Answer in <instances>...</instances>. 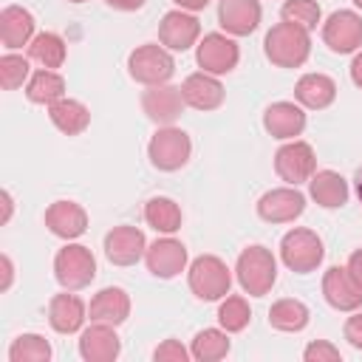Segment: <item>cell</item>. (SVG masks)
I'll return each mask as SVG.
<instances>
[{"instance_id":"obj_34","label":"cell","mask_w":362,"mask_h":362,"mask_svg":"<svg viewBox=\"0 0 362 362\" xmlns=\"http://www.w3.org/2000/svg\"><path fill=\"white\" fill-rule=\"evenodd\" d=\"M249 320H252V311L243 297H223V303L218 305V322L226 334L243 331L249 325Z\"/></svg>"},{"instance_id":"obj_20","label":"cell","mask_w":362,"mask_h":362,"mask_svg":"<svg viewBox=\"0 0 362 362\" xmlns=\"http://www.w3.org/2000/svg\"><path fill=\"white\" fill-rule=\"evenodd\" d=\"M263 127L272 139L288 141V139H294L305 130V113L294 102H274L263 113Z\"/></svg>"},{"instance_id":"obj_30","label":"cell","mask_w":362,"mask_h":362,"mask_svg":"<svg viewBox=\"0 0 362 362\" xmlns=\"http://www.w3.org/2000/svg\"><path fill=\"white\" fill-rule=\"evenodd\" d=\"M65 40L59 37V34H54V31H42V34H37L31 42H28V59H34V62H40L42 68H62V62H65Z\"/></svg>"},{"instance_id":"obj_9","label":"cell","mask_w":362,"mask_h":362,"mask_svg":"<svg viewBox=\"0 0 362 362\" xmlns=\"http://www.w3.org/2000/svg\"><path fill=\"white\" fill-rule=\"evenodd\" d=\"M195 59H198V65H201L206 74L221 76V74L235 71V65H238V59H240V48H238V42H235L232 37L212 31V34H204V40L198 42Z\"/></svg>"},{"instance_id":"obj_32","label":"cell","mask_w":362,"mask_h":362,"mask_svg":"<svg viewBox=\"0 0 362 362\" xmlns=\"http://www.w3.org/2000/svg\"><path fill=\"white\" fill-rule=\"evenodd\" d=\"M189 354L198 362H218V359H223L229 354V337H226V331H221V328H204V331H198L195 339H192V345H189Z\"/></svg>"},{"instance_id":"obj_45","label":"cell","mask_w":362,"mask_h":362,"mask_svg":"<svg viewBox=\"0 0 362 362\" xmlns=\"http://www.w3.org/2000/svg\"><path fill=\"white\" fill-rule=\"evenodd\" d=\"M0 198H3V218H0V221L6 223V221L11 218V195H8L6 189H3V195H0Z\"/></svg>"},{"instance_id":"obj_41","label":"cell","mask_w":362,"mask_h":362,"mask_svg":"<svg viewBox=\"0 0 362 362\" xmlns=\"http://www.w3.org/2000/svg\"><path fill=\"white\" fill-rule=\"evenodd\" d=\"M0 266H3V283H0V291H8V286H11V277H14V266H11V257H8V255H3V257H0Z\"/></svg>"},{"instance_id":"obj_24","label":"cell","mask_w":362,"mask_h":362,"mask_svg":"<svg viewBox=\"0 0 362 362\" xmlns=\"http://www.w3.org/2000/svg\"><path fill=\"white\" fill-rule=\"evenodd\" d=\"M34 14L23 6H6L0 11V40L6 48H23L34 40Z\"/></svg>"},{"instance_id":"obj_26","label":"cell","mask_w":362,"mask_h":362,"mask_svg":"<svg viewBox=\"0 0 362 362\" xmlns=\"http://www.w3.org/2000/svg\"><path fill=\"white\" fill-rule=\"evenodd\" d=\"M308 192L325 209H339L348 204V181L334 170H317L308 181Z\"/></svg>"},{"instance_id":"obj_48","label":"cell","mask_w":362,"mask_h":362,"mask_svg":"<svg viewBox=\"0 0 362 362\" xmlns=\"http://www.w3.org/2000/svg\"><path fill=\"white\" fill-rule=\"evenodd\" d=\"M68 3H85V0H68Z\"/></svg>"},{"instance_id":"obj_44","label":"cell","mask_w":362,"mask_h":362,"mask_svg":"<svg viewBox=\"0 0 362 362\" xmlns=\"http://www.w3.org/2000/svg\"><path fill=\"white\" fill-rule=\"evenodd\" d=\"M175 6H181L184 11H201V8H206L209 6V0H173Z\"/></svg>"},{"instance_id":"obj_18","label":"cell","mask_w":362,"mask_h":362,"mask_svg":"<svg viewBox=\"0 0 362 362\" xmlns=\"http://www.w3.org/2000/svg\"><path fill=\"white\" fill-rule=\"evenodd\" d=\"M122 351V342L107 322H93L79 334V356L85 362H113Z\"/></svg>"},{"instance_id":"obj_16","label":"cell","mask_w":362,"mask_h":362,"mask_svg":"<svg viewBox=\"0 0 362 362\" xmlns=\"http://www.w3.org/2000/svg\"><path fill=\"white\" fill-rule=\"evenodd\" d=\"M198 34H201L198 17L187 14L184 8L167 11L161 17V23H158V40L170 51H187V48H192L195 40H198Z\"/></svg>"},{"instance_id":"obj_22","label":"cell","mask_w":362,"mask_h":362,"mask_svg":"<svg viewBox=\"0 0 362 362\" xmlns=\"http://www.w3.org/2000/svg\"><path fill=\"white\" fill-rule=\"evenodd\" d=\"M90 322H107V325H122L130 317V297L124 288L119 286H107L102 291L93 294L90 305H88Z\"/></svg>"},{"instance_id":"obj_10","label":"cell","mask_w":362,"mask_h":362,"mask_svg":"<svg viewBox=\"0 0 362 362\" xmlns=\"http://www.w3.org/2000/svg\"><path fill=\"white\" fill-rule=\"evenodd\" d=\"M305 209V195L297 187H277L260 195L257 201V215L266 223H288L300 218Z\"/></svg>"},{"instance_id":"obj_4","label":"cell","mask_w":362,"mask_h":362,"mask_svg":"<svg viewBox=\"0 0 362 362\" xmlns=\"http://www.w3.org/2000/svg\"><path fill=\"white\" fill-rule=\"evenodd\" d=\"M189 153H192V141L189 136L181 130V127H158L147 144V156H150V164L161 173H175L181 170L187 161H189Z\"/></svg>"},{"instance_id":"obj_6","label":"cell","mask_w":362,"mask_h":362,"mask_svg":"<svg viewBox=\"0 0 362 362\" xmlns=\"http://www.w3.org/2000/svg\"><path fill=\"white\" fill-rule=\"evenodd\" d=\"M322 257H325L322 240H320V235L311 232V229L297 226V229L286 232L283 240H280V260H283L291 272H297V274L314 272V269L322 263Z\"/></svg>"},{"instance_id":"obj_28","label":"cell","mask_w":362,"mask_h":362,"mask_svg":"<svg viewBox=\"0 0 362 362\" xmlns=\"http://www.w3.org/2000/svg\"><path fill=\"white\" fill-rule=\"evenodd\" d=\"M25 96L34 105H54V102H59L65 96V79L51 68H40L37 74L28 76Z\"/></svg>"},{"instance_id":"obj_8","label":"cell","mask_w":362,"mask_h":362,"mask_svg":"<svg viewBox=\"0 0 362 362\" xmlns=\"http://www.w3.org/2000/svg\"><path fill=\"white\" fill-rule=\"evenodd\" d=\"M274 173L288 184L297 187L303 181H311V175L317 173V156L314 147L308 141H286L277 153H274Z\"/></svg>"},{"instance_id":"obj_23","label":"cell","mask_w":362,"mask_h":362,"mask_svg":"<svg viewBox=\"0 0 362 362\" xmlns=\"http://www.w3.org/2000/svg\"><path fill=\"white\" fill-rule=\"evenodd\" d=\"M85 314H88L85 303L71 291L54 294L48 303V322L57 334H76L85 325Z\"/></svg>"},{"instance_id":"obj_47","label":"cell","mask_w":362,"mask_h":362,"mask_svg":"<svg viewBox=\"0 0 362 362\" xmlns=\"http://www.w3.org/2000/svg\"><path fill=\"white\" fill-rule=\"evenodd\" d=\"M354 3H356V8H362V0H354Z\"/></svg>"},{"instance_id":"obj_40","label":"cell","mask_w":362,"mask_h":362,"mask_svg":"<svg viewBox=\"0 0 362 362\" xmlns=\"http://www.w3.org/2000/svg\"><path fill=\"white\" fill-rule=\"evenodd\" d=\"M348 272H351V277L356 280V286L362 288V249H356V252L348 257Z\"/></svg>"},{"instance_id":"obj_14","label":"cell","mask_w":362,"mask_h":362,"mask_svg":"<svg viewBox=\"0 0 362 362\" xmlns=\"http://www.w3.org/2000/svg\"><path fill=\"white\" fill-rule=\"evenodd\" d=\"M322 297L337 311H356L362 305V288L351 277L348 266H331L322 274Z\"/></svg>"},{"instance_id":"obj_19","label":"cell","mask_w":362,"mask_h":362,"mask_svg":"<svg viewBox=\"0 0 362 362\" xmlns=\"http://www.w3.org/2000/svg\"><path fill=\"white\" fill-rule=\"evenodd\" d=\"M45 226L62 240H74L88 229V212L76 201H54L45 209Z\"/></svg>"},{"instance_id":"obj_5","label":"cell","mask_w":362,"mask_h":362,"mask_svg":"<svg viewBox=\"0 0 362 362\" xmlns=\"http://www.w3.org/2000/svg\"><path fill=\"white\" fill-rule=\"evenodd\" d=\"M54 277L65 291H79L96 277V260L88 246L68 243L54 257Z\"/></svg>"},{"instance_id":"obj_2","label":"cell","mask_w":362,"mask_h":362,"mask_svg":"<svg viewBox=\"0 0 362 362\" xmlns=\"http://www.w3.org/2000/svg\"><path fill=\"white\" fill-rule=\"evenodd\" d=\"M238 283L249 297H263L277 280V260L266 246H249L240 252L235 266Z\"/></svg>"},{"instance_id":"obj_12","label":"cell","mask_w":362,"mask_h":362,"mask_svg":"<svg viewBox=\"0 0 362 362\" xmlns=\"http://www.w3.org/2000/svg\"><path fill=\"white\" fill-rule=\"evenodd\" d=\"M184 93H181V88H173V85H150L144 93H141V110L147 113V119L150 122H156V124H161V127H167V124H173L178 116H181V110H184Z\"/></svg>"},{"instance_id":"obj_42","label":"cell","mask_w":362,"mask_h":362,"mask_svg":"<svg viewBox=\"0 0 362 362\" xmlns=\"http://www.w3.org/2000/svg\"><path fill=\"white\" fill-rule=\"evenodd\" d=\"M110 8H116V11H136V8H141L147 0H105Z\"/></svg>"},{"instance_id":"obj_31","label":"cell","mask_w":362,"mask_h":362,"mask_svg":"<svg viewBox=\"0 0 362 362\" xmlns=\"http://www.w3.org/2000/svg\"><path fill=\"white\" fill-rule=\"evenodd\" d=\"M144 221L156 229V232H164V235H173L181 229V206L173 201V198H150L147 206H144Z\"/></svg>"},{"instance_id":"obj_37","label":"cell","mask_w":362,"mask_h":362,"mask_svg":"<svg viewBox=\"0 0 362 362\" xmlns=\"http://www.w3.org/2000/svg\"><path fill=\"white\" fill-rule=\"evenodd\" d=\"M303 359H305V362H342V354H339V348H334L331 342L317 339V342L305 345Z\"/></svg>"},{"instance_id":"obj_1","label":"cell","mask_w":362,"mask_h":362,"mask_svg":"<svg viewBox=\"0 0 362 362\" xmlns=\"http://www.w3.org/2000/svg\"><path fill=\"white\" fill-rule=\"evenodd\" d=\"M263 51L277 68H300L311 54V37L294 23H277L263 37Z\"/></svg>"},{"instance_id":"obj_38","label":"cell","mask_w":362,"mask_h":362,"mask_svg":"<svg viewBox=\"0 0 362 362\" xmlns=\"http://www.w3.org/2000/svg\"><path fill=\"white\" fill-rule=\"evenodd\" d=\"M192 354L178 342V339H164L156 351H153V359L156 362H187Z\"/></svg>"},{"instance_id":"obj_43","label":"cell","mask_w":362,"mask_h":362,"mask_svg":"<svg viewBox=\"0 0 362 362\" xmlns=\"http://www.w3.org/2000/svg\"><path fill=\"white\" fill-rule=\"evenodd\" d=\"M351 79H354V85L356 88H362V51L354 57V62H351Z\"/></svg>"},{"instance_id":"obj_46","label":"cell","mask_w":362,"mask_h":362,"mask_svg":"<svg viewBox=\"0 0 362 362\" xmlns=\"http://www.w3.org/2000/svg\"><path fill=\"white\" fill-rule=\"evenodd\" d=\"M354 184H356V195H359V204H362V167L356 170V175H354Z\"/></svg>"},{"instance_id":"obj_21","label":"cell","mask_w":362,"mask_h":362,"mask_svg":"<svg viewBox=\"0 0 362 362\" xmlns=\"http://www.w3.org/2000/svg\"><path fill=\"white\" fill-rule=\"evenodd\" d=\"M181 93H184V102L195 110H215L223 105V85L218 82L215 74H206V71L189 74L181 85Z\"/></svg>"},{"instance_id":"obj_17","label":"cell","mask_w":362,"mask_h":362,"mask_svg":"<svg viewBox=\"0 0 362 362\" xmlns=\"http://www.w3.org/2000/svg\"><path fill=\"white\" fill-rule=\"evenodd\" d=\"M260 3L257 0H221L218 3V23L232 37H249L260 25Z\"/></svg>"},{"instance_id":"obj_27","label":"cell","mask_w":362,"mask_h":362,"mask_svg":"<svg viewBox=\"0 0 362 362\" xmlns=\"http://www.w3.org/2000/svg\"><path fill=\"white\" fill-rule=\"evenodd\" d=\"M48 119H51V124H54L59 133H65V136H79V133L90 124V110H88L79 99L62 96L59 102L48 105Z\"/></svg>"},{"instance_id":"obj_36","label":"cell","mask_w":362,"mask_h":362,"mask_svg":"<svg viewBox=\"0 0 362 362\" xmlns=\"http://www.w3.org/2000/svg\"><path fill=\"white\" fill-rule=\"evenodd\" d=\"M31 68H28V59L20 57V54H3L0 57V85L3 90H17L25 79H28Z\"/></svg>"},{"instance_id":"obj_11","label":"cell","mask_w":362,"mask_h":362,"mask_svg":"<svg viewBox=\"0 0 362 362\" xmlns=\"http://www.w3.org/2000/svg\"><path fill=\"white\" fill-rule=\"evenodd\" d=\"M322 40L334 54H351L362 45V17L356 11H334L322 25Z\"/></svg>"},{"instance_id":"obj_7","label":"cell","mask_w":362,"mask_h":362,"mask_svg":"<svg viewBox=\"0 0 362 362\" xmlns=\"http://www.w3.org/2000/svg\"><path fill=\"white\" fill-rule=\"evenodd\" d=\"M127 74L141 82V85H164L170 82V76L175 74V59L167 48L156 45V42H147V45H139L136 51H130L127 57Z\"/></svg>"},{"instance_id":"obj_29","label":"cell","mask_w":362,"mask_h":362,"mask_svg":"<svg viewBox=\"0 0 362 362\" xmlns=\"http://www.w3.org/2000/svg\"><path fill=\"white\" fill-rule=\"evenodd\" d=\"M269 325L277 328V331H288V334L303 331L308 325V308H305V303H300L294 297H283V300L272 303V308H269Z\"/></svg>"},{"instance_id":"obj_3","label":"cell","mask_w":362,"mask_h":362,"mask_svg":"<svg viewBox=\"0 0 362 362\" xmlns=\"http://www.w3.org/2000/svg\"><path fill=\"white\" fill-rule=\"evenodd\" d=\"M187 280H189V291L204 300V303H212V300H223L232 288V272L229 266L215 257V255H201L189 263V272H187Z\"/></svg>"},{"instance_id":"obj_15","label":"cell","mask_w":362,"mask_h":362,"mask_svg":"<svg viewBox=\"0 0 362 362\" xmlns=\"http://www.w3.org/2000/svg\"><path fill=\"white\" fill-rule=\"evenodd\" d=\"M144 260H147L150 274H156L161 280H170V277H175L187 269V246L175 238H158L156 243L147 246Z\"/></svg>"},{"instance_id":"obj_35","label":"cell","mask_w":362,"mask_h":362,"mask_svg":"<svg viewBox=\"0 0 362 362\" xmlns=\"http://www.w3.org/2000/svg\"><path fill=\"white\" fill-rule=\"evenodd\" d=\"M280 14H283L286 23H294V25H300V28H305V31L317 28V23H320V17H322L317 0H286L283 8H280Z\"/></svg>"},{"instance_id":"obj_33","label":"cell","mask_w":362,"mask_h":362,"mask_svg":"<svg viewBox=\"0 0 362 362\" xmlns=\"http://www.w3.org/2000/svg\"><path fill=\"white\" fill-rule=\"evenodd\" d=\"M8 359L11 362H48L51 345L40 334H20L8 348Z\"/></svg>"},{"instance_id":"obj_13","label":"cell","mask_w":362,"mask_h":362,"mask_svg":"<svg viewBox=\"0 0 362 362\" xmlns=\"http://www.w3.org/2000/svg\"><path fill=\"white\" fill-rule=\"evenodd\" d=\"M147 252V238L136 226H113L105 235V257L113 266H133L144 257Z\"/></svg>"},{"instance_id":"obj_25","label":"cell","mask_w":362,"mask_h":362,"mask_svg":"<svg viewBox=\"0 0 362 362\" xmlns=\"http://www.w3.org/2000/svg\"><path fill=\"white\" fill-rule=\"evenodd\" d=\"M294 99L308 110H322L337 99V82L325 74H303L294 85Z\"/></svg>"},{"instance_id":"obj_39","label":"cell","mask_w":362,"mask_h":362,"mask_svg":"<svg viewBox=\"0 0 362 362\" xmlns=\"http://www.w3.org/2000/svg\"><path fill=\"white\" fill-rule=\"evenodd\" d=\"M345 339H348L356 351H362V311H356L354 317L345 320Z\"/></svg>"}]
</instances>
